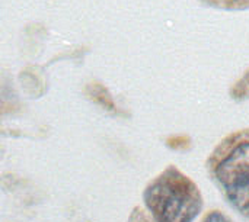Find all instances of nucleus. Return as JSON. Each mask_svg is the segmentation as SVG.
Wrapping results in <instances>:
<instances>
[{"label":"nucleus","mask_w":249,"mask_h":222,"mask_svg":"<svg viewBox=\"0 0 249 222\" xmlns=\"http://www.w3.org/2000/svg\"><path fill=\"white\" fill-rule=\"evenodd\" d=\"M143 201L153 222H193L203 209L198 188L175 167H168L146 188Z\"/></svg>","instance_id":"1"},{"label":"nucleus","mask_w":249,"mask_h":222,"mask_svg":"<svg viewBox=\"0 0 249 222\" xmlns=\"http://www.w3.org/2000/svg\"><path fill=\"white\" fill-rule=\"evenodd\" d=\"M213 174L229 201L249 215V131L225 141L214 153Z\"/></svg>","instance_id":"2"},{"label":"nucleus","mask_w":249,"mask_h":222,"mask_svg":"<svg viewBox=\"0 0 249 222\" xmlns=\"http://www.w3.org/2000/svg\"><path fill=\"white\" fill-rule=\"evenodd\" d=\"M204 3L219 7V9H226V10H241V9H248L249 0H203Z\"/></svg>","instance_id":"3"},{"label":"nucleus","mask_w":249,"mask_h":222,"mask_svg":"<svg viewBox=\"0 0 249 222\" xmlns=\"http://www.w3.org/2000/svg\"><path fill=\"white\" fill-rule=\"evenodd\" d=\"M204 222H231L223 214H220V212H212V214H209L207 217H206V220Z\"/></svg>","instance_id":"4"},{"label":"nucleus","mask_w":249,"mask_h":222,"mask_svg":"<svg viewBox=\"0 0 249 222\" xmlns=\"http://www.w3.org/2000/svg\"><path fill=\"white\" fill-rule=\"evenodd\" d=\"M130 222H147V221L144 220V217H143L139 211H136V212H134V215L131 217V221Z\"/></svg>","instance_id":"5"}]
</instances>
